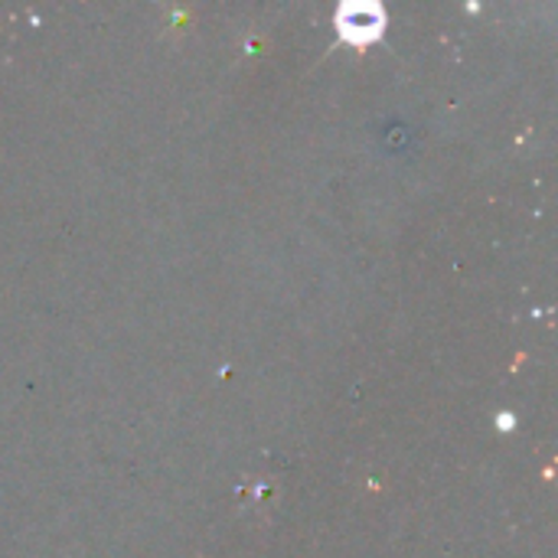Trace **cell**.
Masks as SVG:
<instances>
[{"label":"cell","mask_w":558,"mask_h":558,"mask_svg":"<svg viewBox=\"0 0 558 558\" xmlns=\"http://www.w3.org/2000/svg\"><path fill=\"white\" fill-rule=\"evenodd\" d=\"M340 29L353 43H369L383 29V10L373 3H350L340 10Z\"/></svg>","instance_id":"cell-1"}]
</instances>
